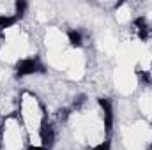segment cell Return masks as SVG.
Listing matches in <instances>:
<instances>
[{
  "instance_id": "cell-1",
  "label": "cell",
  "mask_w": 152,
  "mask_h": 150,
  "mask_svg": "<svg viewBox=\"0 0 152 150\" xmlns=\"http://www.w3.org/2000/svg\"><path fill=\"white\" fill-rule=\"evenodd\" d=\"M28 140L16 111L7 113L0 120V147L2 150H27Z\"/></svg>"
}]
</instances>
